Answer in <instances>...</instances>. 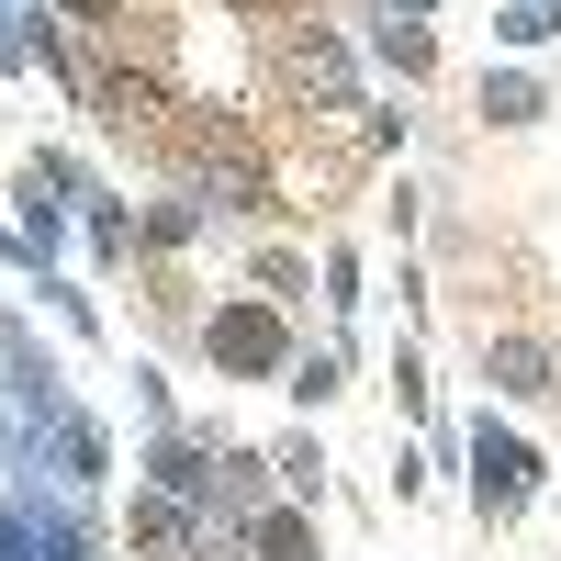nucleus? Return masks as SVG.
I'll return each mask as SVG.
<instances>
[{"instance_id": "nucleus-1", "label": "nucleus", "mask_w": 561, "mask_h": 561, "mask_svg": "<svg viewBox=\"0 0 561 561\" xmlns=\"http://www.w3.org/2000/svg\"><path fill=\"white\" fill-rule=\"evenodd\" d=\"M79 12H113V0H79Z\"/></svg>"}]
</instances>
